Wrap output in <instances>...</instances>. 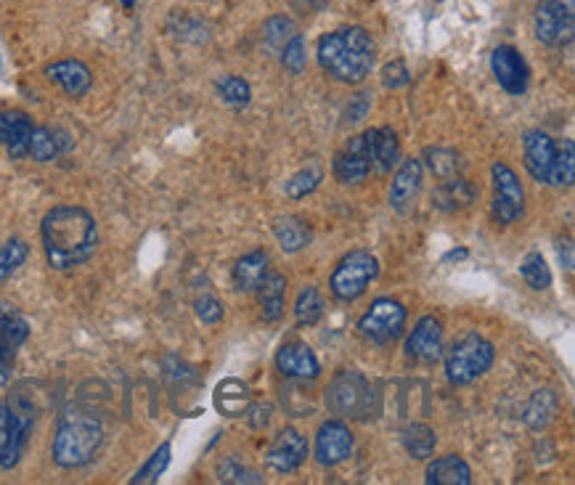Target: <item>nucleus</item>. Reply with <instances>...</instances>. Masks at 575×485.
<instances>
[{
  "label": "nucleus",
  "instance_id": "f257e3e1",
  "mask_svg": "<svg viewBox=\"0 0 575 485\" xmlns=\"http://www.w3.org/2000/svg\"><path fill=\"white\" fill-rule=\"evenodd\" d=\"M40 239L46 250L48 266L53 271H69L88 263L99 247V226L83 207H53L43 218Z\"/></svg>",
  "mask_w": 575,
  "mask_h": 485
},
{
  "label": "nucleus",
  "instance_id": "f03ea898",
  "mask_svg": "<svg viewBox=\"0 0 575 485\" xmlns=\"http://www.w3.org/2000/svg\"><path fill=\"white\" fill-rule=\"evenodd\" d=\"M374 40L364 27L329 32L318 40V64L342 85H361L374 67Z\"/></svg>",
  "mask_w": 575,
  "mask_h": 485
},
{
  "label": "nucleus",
  "instance_id": "7ed1b4c3",
  "mask_svg": "<svg viewBox=\"0 0 575 485\" xmlns=\"http://www.w3.org/2000/svg\"><path fill=\"white\" fill-rule=\"evenodd\" d=\"M104 443V425L91 411L69 406L59 419L56 435H53V462L64 470H77L96 456Z\"/></svg>",
  "mask_w": 575,
  "mask_h": 485
},
{
  "label": "nucleus",
  "instance_id": "20e7f679",
  "mask_svg": "<svg viewBox=\"0 0 575 485\" xmlns=\"http://www.w3.org/2000/svg\"><path fill=\"white\" fill-rule=\"evenodd\" d=\"M496 350L480 334H467L451 348L446 358V374L454 385H470L477 377H483L493 366Z\"/></svg>",
  "mask_w": 575,
  "mask_h": 485
},
{
  "label": "nucleus",
  "instance_id": "39448f33",
  "mask_svg": "<svg viewBox=\"0 0 575 485\" xmlns=\"http://www.w3.org/2000/svg\"><path fill=\"white\" fill-rule=\"evenodd\" d=\"M35 411L27 403L8 401L0 406V467L11 470L22 459L30 440Z\"/></svg>",
  "mask_w": 575,
  "mask_h": 485
},
{
  "label": "nucleus",
  "instance_id": "423d86ee",
  "mask_svg": "<svg viewBox=\"0 0 575 485\" xmlns=\"http://www.w3.org/2000/svg\"><path fill=\"white\" fill-rule=\"evenodd\" d=\"M377 273L379 263L371 252L353 250L334 268L332 281H329L332 295L342 300V303H353V300H358L369 289L371 281L377 279Z\"/></svg>",
  "mask_w": 575,
  "mask_h": 485
},
{
  "label": "nucleus",
  "instance_id": "0eeeda50",
  "mask_svg": "<svg viewBox=\"0 0 575 485\" xmlns=\"http://www.w3.org/2000/svg\"><path fill=\"white\" fill-rule=\"evenodd\" d=\"M326 406L337 417L361 419L369 414L371 387L364 374L340 372L326 387Z\"/></svg>",
  "mask_w": 575,
  "mask_h": 485
},
{
  "label": "nucleus",
  "instance_id": "6e6552de",
  "mask_svg": "<svg viewBox=\"0 0 575 485\" xmlns=\"http://www.w3.org/2000/svg\"><path fill=\"white\" fill-rule=\"evenodd\" d=\"M406 326V308L401 300L393 297H379L371 303L369 311L364 313V319L358 321V332L369 342L377 345H387V342L398 340Z\"/></svg>",
  "mask_w": 575,
  "mask_h": 485
},
{
  "label": "nucleus",
  "instance_id": "1a4fd4ad",
  "mask_svg": "<svg viewBox=\"0 0 575 485\" xmlns=\"http://www.w3.org/2000/svg\"><path fill=\"white\" fill-rule=\"evenodd\" d=\"M533 30L544 46H562L573 40L575 0H541L533 16Z\"/></svg>",
  "mask_w": 575,
  "mask_h": 485
},
{
  "label": "nucleus",
  "instance_id": "9d476101",
  "mask_svg": "<svg viewBox=\"0 0 575 485\" xmlns=\"http://www.w3.org/2000/svg\"><path fill=\"white\" fill-rule=\"evenodd\" d=\"M493 189H496V199H493V213L501 223H515L517 218H523L525 213V189L515 170L504 162H496L491 167Z\"/></svg>",
  "mask_w": 575,
  "mask_h": 485
},
{
  "label": "nucleus",
  "instance_id": "9b49d317",
  "mask_svg": "<svg viewBox=\"0 0 575 485\" xmlns=\"http://www.w3.org/2000/svg\"><path fill=\"white\" fill-rule=\"evenodd\" d=\"M374 136L377 130H366L361 136L350 138L348 146L334 160V178L340 183H358L374 167Z\"/></svg>",
  "mask_w": 575,
  "mask_h": 485
},
{
  "label": "nucleus",
  "instance_id": "f8f14e48",
  "mask_svg": "<svg viewBox=\"0 0 575 485\" xmlns=\"http://www.w3.org/2000/svg\"><path fill=\"white\" fill-rule=\"evenodd\" d=\"M491 72L496 83L509 93V96H523L528 91L530 69L525 64L523 54L512 46H499L491 54Z\"/></svg>",
  "mask_w": 575,
  "mask_h": 485
},
{
  "label": "nucleus",
  "instance_id": "ddd939ff",
  "mask_svg": "<svg viewBox=\"0 0 575 485\" xmlns=\"http://www.w3.org/2000/svg\"><path fill=\"white\" fill-rule=\"evenodd\" d=\"M305 459H308V440L295 430V427H287L276 435L268 451H265V464L271 467L273 472H295L297 467H303Z\"/></svg>",
  "mask_w": 575,
  "mask_h": 485
},
{
  "label": "nucleus",
  "instance_id": "4468645a",
  "mask_svg": "<svg viewBox=\"0 0 575 485\" xmlns=\"http://www.w3.org/2000/svg\"><path fill=\"white\" fill-rule=\"evenodd\" d=\"M353 454V432L340 419H329L316 435V459L324 467H337Z\"/></svg>",
  "mask_w": 575,
  "mask_h": 485
},
{
  "label": "nucleus",
  "instance_id": "2eb2a0df",
  "mask_svg": "<svg viewBox=\"0 0 575 485\" xmlns=\"http://www.w3.org/2000/svg\"><path fill=\"white\" fill-rule=\"evenodd\" d=\"M406 356L417 364H432L443 356V324L435 316H424L406 340Z\"/></svg>",
  "mask_w": 575,
  "mask_h": 485
},
{
  "label": "nucleus",
  "instance_id": "dca6fc26",
  "mask_svg": "<svg viewBox=\"0 0 575 485\" xmlns=\"http://www.w3.org/2000/svg\"><path fill=\"white\" fill-rule=\"evenodd\" d=\"M422 162L406 160L393 178L390 186V207L398 215H409L417 207L419 191H422Z\"/></svg>",
  "mask_w": 575,
  "mask_h": 485
},
{
  "label": "nucleus",
  "instance_id": "f3484780",
  "mask_svg": "<svg viewBox=\"0 0 575 485\" xmlns=\"http://www.w3.org/2000/svg\"><path fill=\"white\" fill-rule=\"evenodd\" d=\"M554 152H557V144L546 136L544 130H528V133H525L523 136L525 167H528V173L533 175V181L549 183V175H552L554 165Z\"/></svg>",
  "mask_w": 575,
  "mask_h": 485
},
{
  "label": "nucleus",
  "instance_id": "a211bd4d",
  "mask_svg": "<svg viewBox=\"0 0 575 485\" xmlns=\"http://www.w3.org/2000/svg\"><path fill=\"white\" fill-rule=\"evenodd\" d=\"M46 77L53 85H59L61 91L72 96V99H83L93 85L91 69L77 59H64L56 61V64H48Z\"/></svg>",
  "mask_w": 575,
  "mask_h": 485
},
{
  "label": "nucleus",
  "instance_id": "6ab92c4d",
  "mask_svg": "<svg viewBox=\"0 0 575 485\" xmlns=\"http://www.w3.org/2000/svg\"><path fill=\"white\" fill-rule=\"evenodd\" d=\"M32 120L24 112H3L0 114V144L8 149L11 160H24L30 154Z\"/></svg>",
  "mask_w": 575,
  "mask_h": 485
},
{
  "label": "nucleus",
  "instance_id": "aec40b11",
  "mask_svg": "<svg viewBox=\"0 0 575 485\" xmlns=\"http://www.w3.org/2000/svg\"><path fill=\"white\" fill-rule=\"evenodd\" d=\"M276 366L289 379H316L321 374L316 353L305 342H287L276 353Z\"/></svg>",
  "mask_w": 575,
  "mask_h": 485
},
{
  "label": "nucleus",
  "instance_id": "412c9836",
  "mask_svg": "<svg viewBox=\"0 0 575 485\" xmlns=\"http://www.w3.org/2000/svg\"><path fill=\"white\" fill-rule=\"evenodd\" d=\"M424 483L427 485H470L472 470L462 456L448 454L427 464L424 470Z\"/></svg>",
  "mask_w": 575,
  "mask_h": 485
},
{
  "label": "nucleus",
  "instance_id": "4be33fe9",
  "mask_svg": "<svg viewBox=\"0 0 575 485\" xmlns=\"http://www.w3.org/2000/svg\"><path fill=\"white\" fill-rule=\"evenodd\" d=\"M477 199V189L472 186L470 181H464V178H448L435 189L432 194V205L443 210V213H459V210H467Z\"/></svg>",
  "mask_w": 575,
  "mask_h": 485
},
{
  "label": "nucleus",
  "instance_id": "5701e85b",
  "mask_svg": "<svg viewBox=\"0 0 575 485\" xmlns=\"http://www.w3.org/2000/svg\"><path fill=\"white\" fill-rule=\"evenodd\" d=\"M268 252L263 250H252L247 252L244 258L236 260L234 266V287L244 295H252L258 292V287L263 284V279L268 276Z\"/></svg>",
  "mask_w": 575,
  "mask_h": 485
},
{
  "label": "nucleus",
  "instance_id": "b1692460",
  "mask_svg": "<svg viewBox=\"0 0 575 485\" xmlns=\"http://www.w3.org/2000/svg\"><path fill=\"white\" fill-rule=\"evenodd\" d=\"M215 409L226 417H244L250 411V390L242 379H223L215 390Z\"/></svg>",
  "mask_w": 575,
  "mask_h": 485
},
{
  "label": "nucleus",
  "instance_id": "393cba45",
  "mask_svg": "<svg viewBox=\"0 0 575 485\" xmlns=\"http://www.w3.org/2000/svg\"><path fill=\"white\" fill-rule=\"evenodd\" d=\"M273 234H276V242H279L281 250L289 252V255H295V252L305 250V247L311 244V228H308L305 220L295 218V215H281V218H276Z\"/></svg>",
  "mask_w": 575,
  "mask_h": 485
},
{
  "label": "nucleus",
  "instance_id": "a878e982",
  "mask_svg": "<svg viewBox=\"0 0 575 485\" xmlns=\"http://www.w3.org/2000/svg\"><path fill=\"white\" fill-rule=\"evenodd\" d=\"M284 295H287V279L281 273H268L258 287L260 313L265 321H279L284 316Z\"/></svg>",
  "mask_w": 575,
  "mask_h": 485
},
{
  "label": "nucleus",
  "instance_id": "bb28decb",
  "mask_svg": "<svg viewBox=\"0 0 575 485\" xmlns=\"http://www.w3.org/2000/svg\"><path fill=\"white\" fill-rule=\"evenodd\" d=\"M67 146L69 141L61 130L35 128L32 130L30 154H27V157H32L35 162H53L64 149H67Z\"/></svg>",
  "mask_w": 575,
  "mask_h": 485
},
{
  "label": "nucleus",
  "instance_id": "cd10ccee",
  "mask_svg": "<svg viewBox=\"0 0 575 485\" xmlns=\"http://www.w3.org/2000/svg\"><path fill=\"white\" fill-rule=\"evenodd\" d=\"M554 414H557V395H554L552 390H538V393L530 398L528 406H525L523 419L530 430H544L554 419Z\"/></svg>",
  "mask_w": 575,
  "mask_h": 485
},
{
  "label": "nucleus",
  "instance_id": "c85d7f7f",
  "mask_svg": "<svg viewBox=\"0 0 575 485\" xmlns=\"http://www.w3.org/2000/svg\"><path fill=\"white\" fill-rule=\"evenodd\" d=\"M438 446V435L427 425H411L403 432V448L411 459H430L432 451Z\"/></svg>",
  "mask_w": 575,
  "mask_h": 485
},
{
  "label": "nucleus",
  "instance_id": "c756f323",
  "mask_svg": "<svg viewBox=\"0 0 575 485\" xmlns=\"http://www.w3.org/2000/svg\"><path fill=\"white\" fill-rule=\"evenodd\" d=\"M324 297L318 292L316 287H303L300 289V295L295 300V319L300 326H316L324 316Z\"/></svg>",
  "mask_w": 575,
  "mask_h": 485
},
{
  "label": "nucleus",
  "instance_id": "7c9ffc66",
  "mask_svg": "<svg viewBox=\"0 0 575 485\" xmlns=\"http://www.w3.org/2000/svg\"><path fill=\"white\" fill-rule=\"evenodd\" d=\"M27 337H30V324L22 313L14 311L11 305H0V340L11 348H19Z\"/></svg>",
  "mask_w": 575,
  "mask_h": 485
},
{
  "label": "nucleus",
  "instance_id": "2f4dec72",
  "mask_svg": "<svg viewBox=\"0 0 575 485\" xmlns=\"http://www.w3.org/2000/svg\"><path fill=\"white\" fill-rule=\"evenodd\" d=\"M401 157V144H398V136H395L393 128H382L377 130L374 136V165L382 173H390L393 165Z\"/></svg>",
  "mask_w": 575,
  "mask_h": 485
},
{
  "label": "nucleus",
  "instance_id": "473e14b6",
  "mask_svg": "<svg viewBox=\"0 0 575 485\" xmlns=\"http://www.w3.org/2000/svg\"><path fill=\"white\" fill-rule=\"evenodd\" d=\"M575 181V144L573 141H562L554 152L552 175H549V186H573Z\"/></svg>",
  "mask_w": 575,
  "mask_h": 485
},
{
  "label": "nucleus",
  "instance_id": "72a5a7b5",
  "mask_svg": "<svg viewBox=\"0 0 575 485\" xmlns=\"http://www.w3.org/2000/svg\"><path fill=\"white\" fill-rule=\"evenodd\" d=\"M321 181H324V167L318 165V162H311V165L303 167V170H297V173L289 178L284 191H287V197L303 199L308 197V194H313Z\"/></svg>",
  "mask_w": 575,
  "mask_h": 485
},
{
  "label": "nucleus",
  "instance_id": "f704fd0d",
  "mask_svg": "<svg viewBox=\"0 0 575 485\" xmlns=\"http://www.w3.org/2000/svg\"><path fill=\"white\" fill-rule=\"evenodd\" d=\"M30 258V247L22 239H8L6 244H0V281L11 279L19 268Z\"/></svg>",
  "mask_w": 575,
  "mask_h": 485
},
{
  "label": "nucleus",
  "instance_id": "c9c22d12",
  "mask_svg": "<svg viewBox=\"0 0 575 485\" xmlns=\"http://www.w3.org/2000/svg\"><path fill=\"white\" fill-rule=\"evenodd\" d=\"M424 165L430 167L440 181H448V178H456L462 173L464 162L459 160V154L448 152V149H427L424 152Z\"/></svg>",
  "mask_w": 575,
  "mask_h": 485
},
{
  "label": "nucleus",
  "instance_id": "e433bc0d",
  "mask_svg": "<svg viewBox=\"0 0 575 485\" xmlns=\"http://www.w3.org/2000/svg\"><path fill=\"white\" fill-rule=\"evenodd\" d=\"M520 273H523L525 284H528L530 289H536V292L549 289V284H552V271L546 266L541 252H528L523 263H520Z\"/></svg>",
  "mask_w": 575,
  "mask_h": 485
},
{
  "label": "nucleus",
  "instance_id": "4c0bfd02",
  "mask_svg": "<svg viewBox=\"0 0 575 485\" xmlns=\"http://www.w3.org/2000/svg\"><path fill=\"white\" fill-rule=\"evenodd\" d=\"M218 93H220V99L226 101L228 107H236V109L247 107V104H250V96H252L250 83H247V80H242V77H236V75L220 77Z\"/></svg>",
  "mask_w": 575,
  "mask_h": 485
},
{
  "label": "nucleus",
  "instance_id": "58836bf2",
  "mask_svg": "<svg viewBox=\"0 0 575 485\" xmlns=\"http://www.w3.org/2000/svg\"><path fill=\"white\" fill-rule=\"evenodd\" d=\"M170 443H162V446L157 448L152 454V459L141 467V470L136 472V478H133V483L141 485V483H157L159 475L167 470V464H170Z\"/></svg>",
  "mask_w": 575,
  "mask_h": 485
},
{
  "label": "nucleus",
  "instance_id": "ea45409f",
  "mask_svg": "<svg viewBox=\"0 0 575 485\" xmlns=\"http://www.w3.org/2000/svg\"><path fill=\"white\" fill-rule=\"evenodd\" d=\"M281 64L292 72V75H303L305 64H308V54H305V38L297 32L295 38L289 40L287 46L281 48Z\"/></svg>",
  "mask_w": 575,
  "mask_h": 485
},
{
  "label": "nucleus",
  "instance_id": "a19ab883",
  "mask_svg": "<svg viewBox=\"0 0 575 485\" xmlns=\"http://www.w3.org/2000/svg\"><path fill=\"white\" fill-rule=\"evenodd\" d=\"M295 35H297L295 22L287 19V16H276V19H271V22L265 24V40H268V46L276 48V51H281V48L287 46Z\"/></svg>",
  "mask_w": 575,
  "mask_h": 485
},
{
  "label": "nucleus",
  "instance_id": "79ce46f5",
  "mask_svg": "<svg viewBox=\"0 0 575 485\" xmlns=\"http://www.w3.org/2000/svg\"><path fill=\"white\" fill-rule=\"evenodd\" d=\"M218 480L220 483H236V485H260L263 483V478H260L258 472L247 470V467H242V464L236 462V459H228V462H223L218 467Z\"/></svg>",
  "mask_w": 575,
  "mask_h": 485
},
{
  "label": "nucleus",
  "instance_id": "37998d69",
  "mask_svg": "<svg viewBox=\"0 0 575 485\" xmlns=\"http://www.w3.org/2000/svg\"><path fill=\"white\" fill-rule=\"evenodd\" d=\"M409 80L411 72L403 59L387 61L385 67H382V83H385V88H390V91H398L403 85H409Z\"/></svg>",
  "mask_w": 575,
  "mask_h": 485
},
{
  "label": "nucleus",
  "instance_id": "c03bdc74",
  "mask_svg": "<svg viewBox=\"0 0 575 485\" xmlns=\"http://www.w3.org/2000/svg\"><path fill=\"white\" fill-rule=\"evenodd\" d=\"M194 311H197V316L202 319V324H220L223 321V316H226V311H223V303H220L218 297L212 295H202L194 303Z\"/></svg>",
  "mask_w": 575,
  "mask_h": 485
},
{
  "label": "nucleus",
  "instance_id": "a18cd8bd",
  "mask_svg": "<svg viewBox=\"0 0 575 485\" xmlns=\"http://www.w3.org/2000/svg\"><path fill=\"white\" fill-rule=\"evenodd\" d=\"M14 353L16 348L6 345L0 340V385H6L8 377H11V369H14Z\"/></svg>",
  "mask_w": 575,
  "mask_h": 485
},
{
  "label": "nucleus",
  "instance_id": "49530a36",
  "mask_svg": "<svg viewBox=\"0 0 575 485\" xmlns=\"http://www.w3.org/2000/svg\"><path fill=\"white\" fill-rule=\"evenodd\" d=\"M366 112H369V93H358V107L348 109V120L358 122Z\"/></svg>",
  "mask_w": 575,
  "mask_h": 485
},
{
  "label": "nucleus",
  "instance_id": "de8ad7c7",
  "mask_svg": "<svg viewBox=\"0 0 575 485\" xmlns=\"http://www.w3.org/2000/svg\"><path fill=\"white\" fill-rule=\"evenodd\" d=\"M459 258H467V250H454V252H448L446 258L443 260H459Z\"/></svg>",
  "mask_w": 575,
  "mask_h": 485
},
{
  "label": "nucleus",
  "instance_id": "09e8293b",
  "mask_svg": "<svg viewBox=\"0 0 575 485\" xmlns=\"http://www.w3.org/2000/svg\"><path fill=\"white\" fill-rule=\"evenodd\" d=\"M133 3H136V0H122V6L125 8H133Z\"/></svg>",
  "mask_w": 575,
  "mask_h": 485
}]
</instances>
